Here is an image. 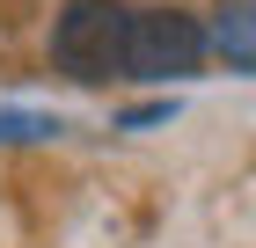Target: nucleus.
<instances>
[{"mask_svg": "<svg viewBox=\"0 0 256 248\" xmlns=\"http://www.w3.org/2000/svg\"><path fill=\"white\" fill-rule=\"evenodd\" d=\"M124 37H132L124 0H74L52 22V66L66 80H80V88H102V80L124 73Z\"/></svg>", "mask_w": 256, "mask_h": 248, "instance_id": "nucleus-1", "label": "nucleus"}, {"mask_svg": "<svg viewBox=\"0 0 256 248\" xmlns=\"http://www.w3.org/2000/svg\"><path fill=\"white\" fill-rule=\"evenodd\" d=\"M205 66V29L183 7H132L124 37V73L132 80H190Z\"/></svg>", "mask_w": 256, "mask_h": 248, "instance_id": "nucleus-2", "label": "nucleus"}, {"mask_svg": "<svg viewBox=\"0 0 256 248\" xmlns=\"http://www.w3.org/2000/svg\"><path fill=\"white\" fill-rule=\"evenodd\" d=\"M212 44L234 73H256V0H220L212 7Z\"/></svg>", "mask_w": 256, "mask_h": 248, "instance_id": "nucleus-3", "label": "nucleus"}]
</instances>
